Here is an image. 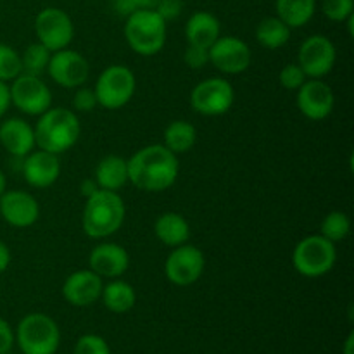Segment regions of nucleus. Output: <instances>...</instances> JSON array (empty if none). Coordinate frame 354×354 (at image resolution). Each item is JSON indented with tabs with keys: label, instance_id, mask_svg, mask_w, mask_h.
Masks as SVG:
<instances>
[{
	"label": "nucleus",
	"instance_id": "1",
	"mask_svg": "<svg viewBox=\"0 0 354 354\" xmlns=\"http://www.w3.org/2000/svg\"><path fill=\"white\" fill-rule=\"evenodd\" d=\"M128 161V182L145 192H162L178 176V158L162 144L142 147Z\"/></svg>",
	"mask_w": 354,
	"mask_h": 354
},
{
	"label": "nucleus",
	"instance_id": "2",
	"mask_svg": "<svg viewBox=\"0 0 354 354\" xmlns=\"http://www.w3.org/2000/svg\"><path fill=\"white\" fill-rule=\"evenodd\" d=\"M33 130L37 147L57 156L69 151L82 133L78 116L64 107H48L40 114Z\"/></svg>",
	"mask_w": 354,
	"mask_h": 354
},
{
	"label": "nucleus",
	"instance_id": "3",
	"mask_svg": "<svg viewBox=\"0 0 354 354\" xmlns=\"http://www.w3.org/2000/svg\"><path fill=\"white\" fill-rule=\"evenodd\" d=\"M124 216L127 207L120 194L99 189L86 197L82 216L83 232L92 239H106L120 230Z\"/></svg>",
	"mask_w": 354,
	"mask_h": 354
},
{
	"label": "nucleus",
	"instance_id": "4",
	"mask_svg": "<svg viewBox=\"0 0 354 354\" xmlns=\"http://www.w3.org/2000/svg\"><path fill=\"white\" fill-rule=\"evenodd\" d=\"M124 38L138 55L159 54L166 44V21L156 10H137L124 23Z\"/></svg>",
	"mask_w": 354,
	"mask_h": 354
},
{
	"label": "nucleus",
	"instance_id": "5",
	"mask_svg": "<svg viewBox=\"0 0 354 354\" xmlns=\"http://www.w3.org/2000/svg\"><path fill=\"white\" fill-rule=\"evenodd\" d=\"M14 337L23 354H54L61 342V330L48 315L30 313L17 324Z\"/></svg>",
	"mask_w": 354,
	"mask_h": 354
},
{
	"label": "nucleus",
	"instance_id": "6",
	"mask_svg": "<svg viewBox=\"0 0 354 354\" xmlns=\"http://www.w3.org/2000/svg\"><path fill=\"white\" fill-rule=\"evenodd\" d=\"M337 251L334 242L324 235H310L297 242L292 252V265L299 275L306 279H320L327 275L335 265Z\"/></svg>",
	"mask_w": 354,
	"mask_h": 354
},
{
	"label": "nucleus",
	"instance_id": "7",
	"mask_svg": "<svg viewBox=\"0 0 354 354\" xmlns=\"http://www.w3.org/2000/svg\"><path fill=\"white\" fill-rule=\"evenodd\" d=\"M135 88H137V80H135L133 71L127 66L113 64L100 73L93 92L100 107L116 111L133 99Z\"/></svg>",
	"mask_w": 354,
	"mask_h": 354
},
{
	"label": "nucleus",
	"instance_id": "8",
	"mask_svg": "<svg viewBox=\"0 0 354 354\" xmlns=\"http://www.w3.org/2000/svg\"><path fill=\"white\" fill-rule=\"evenodd\" d=\"M10 90V104L28 116H40L52 106V92L44 80L37 75L21 73L12 80Z\"/></svg>",
	"mask_w": 354,
	"mask_h": 354
},
{
	"label": "nucleus",
	"instance_id": "9",
	"mask_svg": "<svg viewBox=\"0 0 354 354\" xmlns=\"http://www.w3.org/2000/svg\"><path fill=\"white\" fill-rule=\"evenodd\" d=\"M35 33L38 41L50 52L68 48L75 37V26L68 12L59 7H47L40 10L35 19Z\"/></svg>",
	"mask_w": 354,
	"mask_h": 354
},
{
	"label": "nucleus",
	"instance_id": "10",
	"mask_svg": "<svg viewBox=\"0 0 354 354\" xmlns=\"http://www.w3.org/2000/svg\"><path fill=\"white\" fill-rule=\"evenodd\" d=\"M234 99V86L223 78L204 80L190 93V104L194 111L203 116H221L228 113Z\"/></svg>",
	"mask_w": 354,
	"mask_h": 354
},
{
	"label": "nucleus",
	"instance_id": "11",
	"mask_svg": "<svg viewBox=\"0 0 354 354\" xmlns=\"http://www.w3.org/2000/svg\"><path fill=\"white\" fill-rule=\"evenodd\" d=\"M206 259L203 251L196 245L182 244L173 248L165 263V273L171 283L178 287H187L196 283L203 277Z\"/></svg>",
	"mask_w": 354,
	"mask_h": 354
},
{
	"label": "nucleus",
	"instance_id": "12",
	"mask_svg": "<svg viewBox=\"0 0 354 354\" xmlns=\"http://www.w3.org/2000/svg\"><path fill=\"white\" fill-rule=\"evenodd\" d=\"M335 47L325 35H311L301 44L297 64L308 78H324L335 64Z\"/></svg>",
	"mask_w": 354,
	"mask_h": 354
},
{
	"label": "nucleus",
	"instance_id": "13",
	"mask_svg": "<svg viewBox=\"0 0 354 354\" xmlns=\"http://www.w3.org/2000/svg\"><path fill=\"white\" fill-rule=\"evenodd\" d=\"M47 73L59 86L78 88L88 80L90 66L80 52L62 48V50L52 52Z\"/></svg>",
	"mask_w": 354,
	"mask_h": 354
},
{
	"label": "nucleus",
	"instance_id": "14",
	"mask_svg": "<svg viewBox=\"0 0 354 354\" xmlns=\"http://www.w3.org/2000/svg\"><path fill=\"white\" fill-rule=\"evenodd\" d=\"M251 48L237 37H220L209 47V64L227 75H239L251 66Z\"/></svg>",
	"mask_w": 354,
	"mask_h": 354
},
{
	"label": "nucleus",
	"instance_id": "15",
	"mask_svg": "<svg viewBox=\"0 0 354 354\" xmlns=\"http://www.w3.org/2000/svg\"><path fill=\"white\" fill-rule=\"evenodd\" d=\"M296 102L304 118L322 121L334 111L335 97L327 83L320 78H310L297 88Z\"/></svg>",
	"mask_w": 354,
	"mask_h": 354
},
{
	"label": "nucleus",
	"instance_id": "16",
	"mask_svg": "<svg viewBox=\"0 0 354 354\" xmlns=\"http://www.w3.org/2000/svg\"><path fill=\"white\" fill-rule=\"evenodd\" d=\"M0 216L16 228H28L37 223L40 206L31 194L24 190H6L0 196Z\"/></svg>",
	"mask_w": 354,
	"mask_h": 354
},
{
	"label": "nucleus",
	"instance_id": "17",
	"mask_svg": "<svg viewBox=\"0 0 354 354\" xmlns=\"http://www.w3.org/2000/svg\"><path fill=\"white\" fill-rule=\"evenodd\" d=\"M21 171H23L24 180L30 187L47 189L57 182L59 175H61V162H59L57 154L37 149V151H31L30 154L24 156Z\"/></svg>",
	"mask_w": 354,
	"mask_h": 354
},
{
	"label": "nucleus",
	"instance_id": "18",
	"mask_svg": "<svg viewBox=\"0 0 354 354\" xmlns=\"http://www.w3.org/2000/svg\"><path fill=\"white\" fill-rule=\"evenodd\" d=\"M102 277L92 270H78L66 279L62 286V296L76 308H86L97 303L102 294Z\"/></svg>",
	"mask_w": 354,
	"mask_h": 354
},
{
	"label": "nucleus",
	"instance_id": "19",
	"mask_svg": "<svg viewBox=\"0 0 354 354\" xmlns=\"http://www.w3.org/2000/svg\"><path fill=\"white\" fill-rule=\"evenodd\" d=\"M88 265L90 270L102 279H120L130 266V256L123 245L104 242L92 249Z\"/></svg>",
	"mask_w": 354,
	"mask_h": 354
},
{
	"label": "nucleus",
	"instance_id": "20",
	"mask_svg": "<svg viewBox=\"0 0 354 354\" xmlns=\"http://www.w3.org/2000/svg\"><path fill=\"white\" fill-rule=\"evenodd\" d=\"M0 144L14 158H21L35 151V130L21 118H10L0 124Z\"/></svg>",
	"mask_w": 354,
	"mask_h": 354
},
{
	"label": "nucleus",
	"instance_id": "21",
	"mask_svg": "<svg viewBox=\"0 0 354 354\" xmlns=\"http://www.w3.org/2000/svg\"><path fill=\"white\" fill-rule=\"evenodd\" d=\"M220 21L214 14L199 10L189 17L185 24V38L189 45L209 48L221 37Z\"/></svg>",
	"mask_w": 354,
	"mask_h": 354
},
{
	"label": "nucleus",
	"instance_id": "22",
	"mask_svg": "<svg viewBox=\"0 0 354 354\" xmlns=\"http://www.w3.org/2000/svg\"><path fill=\"white\" fill-rule=\"evenodd\" d=\"M154 234L158 241L168 248H178V245L187 244L190 237L189 221L180 213H162L154 223Z\"/></svg>",
	"mask_w": 354,
	"mask_h": 354
},
{
	"label": "nucleus",
	"instance_id": "23",
	"mask_svg": "<svg viewBox=\"0 0 354 354\" xmlns=\"http://www.w3.org/2000/svg\"><path fill=\"white\" fill-rule=\"evenodd\" d=\"M95 182L100 189L118 192L128 182V161L121 156H106L95 169Z\"/></svg>",
	"mask_w": 354,
	"mask_h": 354
},
{
	"label": "nucleus",
	"instance_id": "24",
	"mask_svg": "<svg viewBox=\"0 0 354 354\" xmlns=\"http://www.w3.org/2000/svg\"><path fill=\"white\" fill-rule=\"evenodd\" d=\"M104 306L109 311L118 315L128 313L131 308L137 303V294L135 289L128 282L121 279H113L109 283L102 287V294H100Z\"/></svg>",
	"mask_w": 354,
	"mask_h": 354
},
{
	"label": "nucleus",
	"instance_id": "25",
	"mask_svg": "<svg viewBox=\"0 0 354 354\" xmlns=\"http://www.w3.org/2000/svg\"><path fill=\"white\" fill-rule=\"evenodd\" d=\"M275 9L277 17L292 30V28L306 26L313 19L317 0H277Z\"/></svg>",
	"mask_w": 354,
	"mask_h": 354
},
{
	"label": "nucleus",
	"instance_id": "26",
	"mask_svg": "<svg viewBox=\"0 0 354 354\" xmlns=\"http://www.w3.org/2000/svg\"><path fill=\"white\" fill-rule=\"evenodd\" d=\"M197 131L194 124L189 121L176 120L166 127L165 130V147L169 149L173 154H183L189 152L196 145Z\"/></svg>",
	"mask_w": 354,
	"mask_h": 354
},
{
	"label": "nucleus",
	"instance_id": "27",
	"mask_svg": "<svg viewBox=\"0 0 354 354\" xmlns=\"http://www.w3.org/2000/svg\"><path fill=\"white\" fill-rule=\"evenodd\" d=\"M256 38H258L259 45H263L265 48L277 50L289 41L290 28L277 16L265 17L259 21L258 28H256Z\"/></svg>",
	"mask_w": 354,
	"mask_h": 354
},
{
	"label": "nucleus",
	"instance_id": "28",
	"mask_svg": "<svg viewBox=\"0 0 354 354\" xmlns=\"http://www.w3.org/2000/svg\"><path fill=\"white\" fill-rule=\"evenodd\" d=\"M351 232V220L342 211H332L324 218L320 225V235H324L330 242H341Z\"/></svg>",
	"mask_w": 354,
	"mask_h": 354
},
{
	"label": "nucleus",
	"instance_id": "29",
	"mask_svg": "<svg viewBox=\"0 0 354 354\" xmlns=\"http://www.w3.org/2000/svg\"><path fill=\"white\" fill-rule=\"evenodd\" d=\"M52 52L48 50L45 45H41L40 41L37 44H31L30 47L24 50L23 57V73H28V75H40V73L47 71L48 61H50Z\"/></svg>",
	"mask_w": 354,
	"mask_h": 354
},
{
	"label": "nucleus",
	"instance_id": "30",
	"mask_svg": "<svg viewBox=\"0 0 354 354\" xmlns=\"http://www.w3.org/2000/svg\"><path fill=\"white\" fill-rule=\"evenodd\" d=\"M23 73V61L16 48L0 44V82H12Z\"/></svg>",
	"mask_w": 354,
	"mask_h": 354
},
{
	"label": "nucleus",
	"instance_id": "31",
	"mask_svg": "<svg viewBox=\"0 0 354 354\" xmlns=\"http://www.w3.org/2000/svg\"><path fill=\"white\" fill-rule=\"evenodd\" d=\"M322 12L334 23H344L354 14V0H322Z\"/></svg>",
	"mask_w": 354,
	"mask_h": 354
},
{
	"label": "nucleus",
	"instance_id": "32",
	"mask_svg": "<svg viewBox=\"0 0 354 354\" xmlns=\"http://www.w3.org/2000/svg\"><path fill=\"white\" fill-rule=\"evenodd\" d=\"M73 354H111L106 339L95 334H86L76 341Z\"/></svg>",
	"mask_w": 354,
	"mask_h": 354
},
{
	"label": "nucleus",
	"instance_id": "33",
	"mask_svg": "<svg viewBox=\"0 0 354 354\" xmlns=\"http://www.w3.org/2000/svg\"><path fill=\"white\" fill-rule=\"evenodd\" d=\"M306 80H308V76L304 75V71L301 69V66L294 64V62L283 66L282 71H280V75H279L280 85L287 90H297L304 82H306Z\"/></svg>",
	"mask_w": 354,
	"mask_h": 354
},
{
	"label": "nucleus",
	"instance_id": "34",
	"mask_svg": "<svg viewBox=\"0 0 354 354\" xmlns=\"http://www.w3.org/2000/svg\"><path fill=\"white\" fill-rule=\"evenodd\" d=\"M159 0H113V9L118 16L128 17L137 10H154Z\"/></svg>",
	"mask_w": 354,
	"mask_h": 354
},
{
	"label": "nucleus",
	"instance_id": "35",
	"mask_svg": "<svg viewBox=\"0 0 354 354\" xmlns=\"http://www.w3.org/2000/svg\"><path fill=\"white\" fill-rule=\"evenodd\" d=\"M99 106L97 104L95 92L92 88H85V86H78V90L73 95V107H75L78 113H90L95 107Z\"/></svg>",
	"mask_w": 354,
	"mask_h": 354
},
{
	"label": "nucleus",
	"instance_id": "36",
	"mask_svg": "<svg viewBox=\"0 0 354 354\" xmlns=\"http://www.w3.org/2000/svg\"><path fill=\"white\" fill-rule=\"evenodd\" d=\"M183 61L189 68L201 69L206 64H209V48L197 47V45H189L183 54Z\"/></svg>",
	"mask_w": 354,
	"mask_h": 354
},
{
	"label": "nucleus",
	"instance_id": "37",
	"mask_svg": "<svg viewBox=\"0 0 354 354\" xmlns=\"http://www.w3.org/2000/svg\"><path fill=\"white\" fill-rule=\"evenodd\" d=\"M154 10L168 23V21L180 17L183 10V0H159Z\"/></svg>",
	"mask_w": 354,
	"mask_h": 354
},
{
	"label": "nucleus",
	"instance_id": "38",
	"mask_svg": "<svg viewBox=\"0 0 354 354\" xmlns=\"http://www.w3.org/2000/svg\"><path fill=\"white\" fill-rule=\"evenodd\" d=\"M14 342H16V337H14L12 328L3 318H0V354L9 353L12 349Z\"/></svg>",
	"mask_w": 354,
	"mask_h": 354
},
{
	"label": "nucleus",
	"instance_id": "39",
	"mask_svg": "<svg viewBox=\"0 0 354 354\" xmlns=\"http://www.w3.org/2000/svg\"><path fill=\"white\" fill-rule=\"evenodd\" d=\"M10 106V90L6 82H0V118L7 113Z\"/></svg>",
	"mask_w": 354,
	"mask_h": 354
},
{
	"label": "nucleus",
	"instance_id": "40",
	"mask_svg": "<svg viewBox=\"0 0 354 354\" xmlns=\"http://www.w3.org/2000/svg\"><path fill=\"white\" fill-rule=\"evenodd\" d=\"M100 187L97 185V182H95V178H85L82 182V185H80V190H82V194H83V197H90L92 196V194H95L97 190H99Z\"/></svg>",
	"mask_w": 354,
	"mask_h": 354
},
{
	"label": "nucleus",
	"instance_id": "41",
	"mask_svg": "<svg viewBox=\"0 0 354 354\" xmlns=\"http://www.w3.org/2000/svg\"><path fill=\"white\" fill-rule=\"evenodd\" d=\"M10 265V251L2 241H0V273L6 272Z\"/></svg>",
	"mask_w": 354,
	"mask_h": 354
},
{
	"label": "nucleus",
	"instance_id": "42",
	"mask_svg": "<svg viewBox=\"0 0 354 354\" xmlns=\"http://www.w3.org/2000/svg\"><path fill=\"white\" fill-rule=\"evenodd\" d=\"M344 354H354V334L349 332L348 339L344 342Z\"/></svg>",
	"mask_w": 354,
	"mask_h": 354
},
{
	"label": "nucleus",
	"instance_id": "43",
	"mask_svg": "<svg viewBox=\"0 0 354 354\" xmlns=\"http://www.w3.org/2000/svg\"><path fill=\"white\" fill-rule=\"evenodd\" d=\"M6 190H7V178H6V175H3L2 169H0V196H2Z\"/></svg>",
	"mask_w": 354,
	"mask_h": 354
},
{
	"label": "nucleus",
	"instance_id": "44",
	"mask_svg": "<svg viewBox=\"0 0 354 354\" xmlns=\"http://www.w3.org/2000/svg\"><path fill=\"white\" fill-rule=\"evenodd\" d=\"M54 354H57V353H54Z\"/></svg>",
	"mask_w": 354,
	"mask_h": 354
}]
</instances>
